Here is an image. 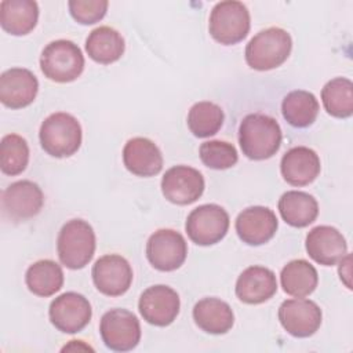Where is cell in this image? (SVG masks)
<instances>
[{
	"mask_svg": "<svg viewBox=\"0 0 353 353\" xmlns=\"http://www.w3.org/2000/svg\"><path fill=\"white\" fill-rule=\"evenodd\" d=\"M188 244L183 236L172 229H159L146 243V258L160 272H172L183 265Z\"/></svg>",
	"mask_w": 353,
	"mask_h": 353,
	"instance_id": "30bf717a",
	"label": "cell"
},
{
	"mask_svg": "<svg viewBox=\"0 0 353 353\" xmlns=\"http://www.w3.org/2000/svg\"><path fill=\"white\" fill-rule=\"evenodd\" d=\"M123 36L110 26H99L90 32L85 40V51L88 57L102 65H109L121 58L124 54Z\"/></svg>",
	"mask_w": 353,
	"mask_h": 353,
	"instance_id": "d4e9b609",
	"label": "cell"
},
{
	"mask_svg": "<svg viewBox=\"0 0 353 353\" xmlns=\"http://www.w3.org/2000/svg\"><path fill=\"white\" fill-rule=\"evenodd\" d=\"M277 292V280L273 270L265 266H250L236 281V296L248 305H259Z\"/></svg>",
	"mask_w": 353,
	"mask_h": 353,
	"instance_id": "ffe728a7",
	"label": "cell"
},
{
	"mask_svg": "<svg viewBox=\"0 0 353 353\" xmlns=\"http://www.w3.org/2000/svg\"><path fill=\"white\" fill-rule=\"evenodd\" d=\"M99 332L108 349L128 352L141 341V324L138 317L127 309L108 310L99 323Z\"/></svg>",
	"mask_w": 353,
	"mask_h": 353,
	"instance_id": "ba28073f",
	"label": "cell"
},
{
	"mask_svg": "<svg viewBox=\"0 0 353 353\" xmlns=\"http://www.w3.org/2000/svg\"><path fill=\"white\" fill-rule=\"evenodd\" d=\"M229 214L218 204H203L188 215L185 229L197 245H212L221 241L229 229Z\"/></svg>",
	"mask_w": 353,
	"mask_h": 353,
	"instance_id": "52a82bcc",
	"label": "cell"
},
{
	"mask_svg": "<svg viewBox=\"0 0 353 353\" xmlns=\"http://www.w3.org/2000/svg\"><path fill=\"white\" fill-rule=\"evenodd\" d=\"M279 212L285 223L292 228H305L319 215L317 200L301 190H288L279 200Z\"/></svg>",
	"mask_w": 353,
	"mask_h": 353,
	"instance_id": "cb8c5ba5",
	"label": "cell"
},
{
	"mask_svg": "<svg viewBox=\"0 0 353 353\" xmlns=\"http://www.w3.org/2000/svg\"><path fill=\"white\" fill-rule=\"evenodd\" d=\"M39 19V6L33 0H3L0 3V25L14 36L30 33Z\"/></svg>",
	"mask_w": 353,
	"mask_h": 353,
	"instance_id": "603a6c76",
	"label": "cell"
},
{
	"mask_svg": "<svg viewBox=\"0 0 353 353\" xmlns=\"http://www.w3.org/2000/svg\"><path fill=\"white\" fill-rule=\"evenodd\" d=\"M317 98L305 90L288 92L281 102V113L288 124L296 128H305L313 124L319 114Z\"/></svg>",
	"mask_w": 353,
	"mask_h": 353,
	"instance_id": "83f0119b",
	"label": "cell"
},
{
	"mask_svg": "<svg viewBox=\"0 0 353 353\" xmlns=\"http://www.w3.org/2000/svg\"><path fill=\"white\" fill-rule=\"evenodd\" d=\"M223 110L214 102L201 101L194 103L188 113V127L197 138L215 135L223 124Z\"/></svg>",
	"mask_w": 353,
	"mask_h": 353,
	"instance_id": "f546056e",
	"label": "cell"
},
{
	"mask_svg": "<svg viewBox=\"0 0 353 353\" xmlns=\"http://www.w3.org/2000/svg\"><path fill=\"white\" fill-rule=\"evenodd\" d=\"M29 163V146L18 134H7L0 143V168L6 175H18Z\"/></svg>",
	"mask_w": 353,
	"mask_h": 353,
	"instance_id": "4dcf8cb0",
	"label": "cell"
},
{
	"mask_svg": "<svg viewBox=\"0 0 353 353\" xmlns=\"http://www.w3.org/2000/svg\"><path fill=\"white\" fill-rule=\"evenodd\" d=\"M279 228L276 214L262 205H254L243 210L236 219V232L239 239L248 245H262L268 243Z\"/></svg>",
	"mask_w": 353,
	"mask_h": 353,
	"instance_id": "2e32d148",
	"label": "cell"
},
{
	"mask_svg": "<svg viewBox=\"0 0 353 353\" xmlns=\"http://www.w3.org/2000/svg\"><path fill=\"white\" fill-rule=\"evenodd\" d=\"M39 138L41 148L52 157H69L81 145L83 132L79 120L65 112L50 114L40 125Z\"/></svg>",
	"mask_w": 353,
	"mask_h": 353,
	"instance_id": "3957f363",
	"label": "cell"
},
{
	"mask_svg": "<svg viewBox=\"0 0 353 353\" xmlns=\"http://www.w3.org/2000/svg\"><path fill=\"white\" fill-rule=\"evenodd\" d=\"M25 283L34 295L51 296L63 285L62 268L51 259H40L28 268Z\"/></svg>",
	"mask_w": 353,
	"mask_h": 353,
	"instance_id": "4316f807",
	"label": "cell"
},
{
	"mask_svg": "<svg viewBox=\"0 0 353 353\" xmlns=\"http://www.w3.org/2000/svg\"><path fill=\"white\" fill-rule=\"evenodd\" d=\"M48 316L51 324L58 331L76 334L90 323L92 309L84 295L69 291L61 294L51 302Z\"/></svg>",
	"mask_w": 353,
	"mask_h": 353,
	"instance_id": "8fae6325",
	"label": "cell"
},
{
	"mask_svg": "<svg viewBox=\"0 0 353 353\" xmlns=\"http://www.w3.org/2000/svg\"><path fill=\"white\" fill-rule=\"evenodd\" d=\"M321 319V309L310 299H287L279 307L280 324L295 338L312 336L320 328Z\"/></svg>",
	"mask_w": 353,
	"mask_h": 353,
	"instance_id": "9a60e30c",
	"label": "cell"
},
{
	"mask_svg": "<svg viewBox=\"0 0 353 353\" xmlns=\"http://www.w3.org/2000/svg\"><path fill=\"white\" fill-rule=\"evenodd\" d=\"M350 261H352V256H350V254H346L339 262V277H341V280L345 283V285L349 288V290H352V283H350V274H352V272H350Z\"/></svg>",
	"mask_w": 353,
	"mask_h": 353,
	"instance_id": "836d02e7",
	"label": "cell"
},
{
	"mask_svg": "<svg viewBox=\"0 0 353 353\" xmlns=\"http://www.w3.org/2000/svg\"><path fill=\"white\" fill-rule=\"evenodd\" d=\"M250 26V12L240 1H219L211 10L208 22L210 34L223 46L240 43L248 34Z\"/></svg>",
	"mask_w": 353,
	"mask_h": 353,
	"instance_id": "8992f818",
	"label": "cell"
},
{
	"mask_svg": "<svg viewBox=\"0 0 353 353\" xmlns=\"http://www.w3.org/2000/svg\"><path fill=\"white\" fill-rule=\"evenodd\" d=\"M305 248L314 262L324 266L336 265L347 254L343 234L336 228L328 225L313 228L306 236Z\"/></svg>",
	"mask_w": 353,
	"mask_h": 353,
	"instance_id": "e0dca14e",
	"label": "cell"
},
{
	"mask_svg": "<svg viewBox=\"0 0 353 353\" xmlns=\"http://www.w3.org/2000/svg\"><path fill=\"white\" fill-rule=\"evenodd\" d=\"M203 174L189 165H175L165 171L161 179L163 196L178 205H188L201 197L204 192Z\"/></svg>",
	"mask_w": 353,
	"mask_h": 353,
	"instance_id": "5bb4252c",
	"label": "cell"
},
{
	"mask_svg": "<svg viewBox=\"0 0 353 353\" xmlns=\"http://www.w3.org/2000/svg\"><path fill=\"white\" fill-rule=\"evenodd\" d=\"M84 63L79 46L63 39L48 43L40 55L43 74L57 83L74 81L83 73Z\"/></svg>",
	"mask_w": 353,
	"mask_h": 353,
	"instance_id": "5b68a950",
	"label": "cell"
},
{
	"mask_svg": "<svg viewBox=\"0 0 353 353\" xmlns=\"http://www.w3.org/2000/svg\"><path fill=\"white\" fill-rule=\"evenodd\" d=\"M203 164L212 170H226L233 167L239 154L236 148L226 141H207L200 145L199 149Z\"/></svg>",
	"mask_w": 353,
	"mask_h": 353,
	"instance_id": "1f68e13d",
	"label": "cell"
},
{
	"mask_svg": "<svg viewBox=\"0 0 353 353\" xmlns=\"http://www.w3.org/2000/svg\"><path fill=\"white\" fill-rule=\"evenodd\" d=\"M280 283L285 294L303 298L310 295L319 283L316 268L305 259L290 261L280 273Z\"/></svg>",
	"mask_w": 353,
	"mask_h": 353,
	"instance_id": "484cf974",
	"label": "cell"
},
{
	"mask_svg": "<svg viewBox=\"0 0 353 353\" xmlns=\"http://www.w3.org/2000/svg\"><path fill=\"white\" fill-rule=\"evenodd\" d=\"M44 204V196L37 183L22 179L8 185L1 193L3 215L12 222H23L36 216Z\"/></svg>",
	"mask_w": 353,
	"mask_h": 353,
	"instance_id": "9c48e42d",
	"label": "cell"
},
{
	"mask_svg": "<svg viewBox=\"0 0 353 353\" xmlns=\"http://www.w3.org/2000/svg\"><path fill=\"white\" fill-rule=\"evenodd\" d=\"M281 128L276 119L251 113L243 117L239 125V143L251 160H266L277 153L281 145Z\"/></svg>",
	"mask_w": 353,
	"mask_h": 353,
	"instance_id": "6da1fadb",
	"label": "cell"
},
{
	"mask_svg": "<svg viewBox=\"0 0 353 353\" xmlns=\"http://www.w3.org/2000/svg\"><path fill=\"white\" fill-rule=\"evenodd\" d=\"M179 307V295L175 290L164 284L146 288L138 302V309L143 320L156 327L170 325L176 319Z\"/></svg>",
	"mask_w": 353,
	"mask_h": 353,
	"instance_id": "7c38bea8",
	"label": "cell"
},
{
	"mask_svg": "<svg viewBox=\"0 0 353 353\" xmlns=\"http://www.w3.org/2000/svg\"><path fill=\"white\" fill-rule=\"evenodd\" d=\"M68 6L74 21L81 25H91L105 17L109 3L106 0H70Z\"/></svg>",
	"mask_w": 353,
	"mask_h": 353,
	"instance_id": "d6a6232c",
	"label": "cell"
},
{
	"mask_svg": "<svg viewBox=\"0 0 353 353\" xmlns=\"http://www.w3.org/2000/svg\"><path fill=\"white\" fill-rule=\"evenodd\" d=\"M39 91L37 77L25 68H11L0 76V101L11 109L30 105Z\"/></svg>",
	"mask_w": 353,
	"mask_h": 353,
	"instance_id": "ac0fdd59",
	"label": "cell"
},
{
	"mask_svg": "<svg viewBox=\"0 0 353 353\" xmlns=\"http://www.w3.org/2000/svg\"><path fill=\"white\" fill-rule=\"evenodd\" d=\"M292 40L287 30L272 26L258 32L245 47V62L255 70H270L283 65L291 54Z\"/></svg>",
	"mask_w": 353,
	"mask_h": 353,
	"instance_id": "7a4b0ae2",
	"label": "cell"
},
{
	"mask_svg": "<svg viewBox=\"0 0 353 353\" xmlns=\"http://www.w3.org/2000/svg\"><path fill=\"white\" fill-rule=\"evenodd\" d=\"M95 244L92 226L83 219H70L61 228L57 239L59 261L69 269H81L92 259Z\"/></svg>",
	"mask_w": 353,
	"mask_h": 353,
	"instance_id": "277c9868",
	"label": "cell"
},
{
	"mask_svg": "<svg viewBox=\"0 0 353 353\" xmlns=\"http://www.w3.org/2000/svg\"><path fill=\"white\" fill-rule=\"evenodd\" d=\"M321 101L332 117H350L353 114V83L346 77L330 80L321 90Z\"/></svg>",
	"mask_w": 353,
	"mask_h": 353,
	"instance_id": "f1b7e54d",
	"label": "cell"
},
{
	"mask_svg": "<svg viewBox=\"0 0 353 353\" xmlns=\"http://www.w3.org/2000/svg\"><path fill=\"white\" fill-rule=\"evenodd\" d=\"M91 274L97 290L108 296L125 294L132 283L131 265L119 254H108L98 258Z\"/></svg>",
	"mask_w": 353,
	"mask_h": 353,
	"instance_id": "4fadbf2b",
	"label": "cell"
},
{
	"mask_svg": "<svg viewBox=\"0 0 353 353\" xmlns=\"http://www.w3.org/2000/svg\"><path fill=\"white\" fill-rule=\"evenodd\" d=\"M123 163L137 176H153L163 168V154L153 141L137 137L124 145Z\"/></svg>",
	"mask_w": 353,
	"mask_h": 353,
	"instance_id": "44dd1931",
	"label": "cell"
},
{
	"mask_svg": "<svg viewBox=\"0 0 353 353\" xmlns=\"http://www.w3.org/2000/svg\"><path fill=\"white\" fill-rule=\"evenodd\" d=\"M193 320L204 332L226 334L234 324V314L229 303L219 298H203L193 307Z\"/></svg>",
	"mask_w": 353,
	"mask_h": 353,
	"instance_id": "7402d4cb",
	"label": "cell"
},
{
	"mask_svg": "<svg viewBox=\"0 0 353 353\" xmlns=\"http://www.w3.org/2000/svg\"><path fill=\"white\" fill-rule=\"evenodd\" d=\"M319 154L306 146H295L284 153L280 171L284 181L292 186H306L320 174Z\"/></svg>",
	"mask_w": 353,
	"mask_h": 353,
	"instance_id": "d6986e66",
	"label": "cell"
}]
</instances>
